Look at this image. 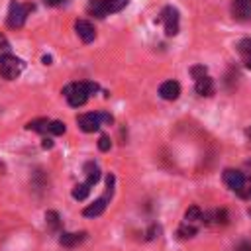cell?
Instances as JSON below:
<instances>
[{
	"label": "cell",
	"mask_w": 251,
	"mask_h": 251,
	"mask_svg": "<svg viewBox=\"0 0 251 251\" xmlns=\"http://www.w3.org/2000/svg\"><path fill=\"white\" fill-rule=\"evenodd\" d=\"M235 251H251V243L249 241H243V243H239L235 247Z\"/></svg>",
	"instance_id": "obj_29"
},
{
	"label": "cell",
	"mask_w": 251,
	"mask_h": 251,
	"mask_svg": "<svg viewBox=\"0 0 251 251\" xmlns=\"http://www.w3.org/2000/svg\"><path fill=\"white\" fill-rule=\"evenodd\" d=\"M24 67H25L24 61L18 59V57H14V55H6V57L0 59V75L4 78H8V80L16 78L24 71Z\"/></svg>",
	"instance_id": "obj_3"
},
{
	"label": "cell",
	"mask_w": 251,
	"mask_h": 251,
	"mask_svg": "<svg viewBox=\"0 0 251 251\" xmlns=\"http://www.w3.org/2000/svg\"><path fill=\"white\" fill-rule=\"evenodd\" d=\"M43 147H45V149H51V147H53V141H51V139H43Z\"/></svg>",
	"instance_id": "obj_33"
},
{
	"label": "cell",
	"mask_w": 251,
	"mask_h": 251,
	"mask_svg": "<svg viewBox=\"0 0 251 251\" xmlns=\"http://www.w3.org/2000/svg\"><path fill=\"white\" fill-rule=\"evenodd\" d=\"M243 180H245L243 173H239V171H235V169H227V171L224 173V182H226V186H227L229 190H233V192H237V190L241 188Z\"/></svg>",
	"instance_id": "obj_8"
},
{
	"label": "cell",
	"mask_w": 251,
	"mask_h": 251,
	"mask_svg": "<svg viewBox=\"0 0 251 251\" xmlns=\"http://www.w3.org/2000/svg\"><path fill=\"white\" fill-rule=\"evenodd\" d=\"M75 29H76V35H78L84 43H90V41H94V37H96L94 25H92L90 22H86V20H78V22L75 24Z\"/></svg>",
	"instance_id": "obj_7"
},
{
	"label": "cell",
	"mask_w": 251,
	"mask_h": 251,
	"mask_svg": "<svg viewBox=\"0 0 251 251\" xmlns=\"http://www.w3.org/2000/svg\"><path fill=\"white\" fill-rule=\"evenodd\" d=\"M192 75H194V78H200V76L206 75V69H204V67H194V69H192Z\"/></svg>",
	"instance_id": "obj_28"
},
{
	"label": "cell",
	"mask_w": 251,
	"mask_h": 251,
	"mask_svg": "<svg viewBox=\"0 0 251 251\" xmlns=\"http://www.w3.org/2000/svg\"><path fill=\"white\" fill-rule=\"evenodd\" d=\"M192 235H196V226H192V224H182L180 227H178V237H182V239H186V237H192Z\"/></svg>",
	"instance_id": "obj_19"
},
{
	"label": "cell",
	"mask_w": 251,
	"mask_h": 251,
	"mask_svg": "<svg viewBox=\"0 0 251 251\" xmlns=\"http://www.w3.org/2000/svg\"><path fill=\"white\" fill-rule=\"evenodd\" d=\"M237 194H239L241 198H245V200H251V178H245V180H243V184H241V188L237 190Z\"/></svg>",
	"instance_id": "obj_22"
},
{
	"label": "cell",
	"mask_w": 251,
	"mask_h": 251,
	"mask_svg": "<svg viewBox=\"0 0 251 251\" xmlns=\"http://www.w3.org/2000/svg\"><path fill=\"white\" fill-rule=\"evenodd\" d=\"M214 218H216V224H227V212L222 208V210H216L214 212Z\"/></svg>",
	"instance_id": "obj_24"
},
{
	"label": "cell",
	"mask_w": 251,
	"mask_h": 251,
	"mask_svg": "<svg viewBox=\"0 0 251 251\" xmlns=\"http://www.w3.org/2000/svg\"><path fill=\"white\" fill-rule=\"evenodd\" d=\"M100 122H102V126H110L114 120H112V116H110V114H106V112H100Z\"/></svg>",
	"instance_id": "obj_27"
},
{
	"label": "cell",
	"mask_w": 251,
	"mask_h": 251,
	"mask_svg": "<svg viewBox=\"0 0 251 251\" xmlns=\"http://www.w3.org/2000/svg\"><path fill=\"white\" fill-rule=\"evenodd\" d=\"M127 2L129 0H102V6H104L106 16H110V14H116V12L124 10L127 6Z\"/></svg>",
	"instance_id": "obj_13"
},
{
	"label": "cell",
	"mask_w": 251,
	"mask_h": 251,
	"mask_svg": "<svg viewBox=\"0 0 251 251\" xmlns=\"http://www.w3.org/2000/svg\"><path fill=\"white\" fill-rule=\"evenodd\" d=\"M159 22L165 25V33L167 35H176L178 33V10L173 6L163 8Z\"/></svg>",
	"instance_id": "obj_4"
},
{
	"label": "cell",
	"mask_w": 251,
	"mask_h": 251,
	"mask_svg": "<svg viewBox=\"0 0 251 251\" xmlns=\"http://www.w3.org/2000/svg\"><path fill=\"white\" fill-rule=\"evenodd\" d=\"M43 63L45 65H51V57H43Z\"/></svg>",
	"instance_id": "obj_34"
},
{
	"label": "cell",
	"mask_w": 251,
	"mask_h": 251,
	"mask_svg": "<svg viewBox=\"0 0 251 251\" xmlns=\"http://www.w3.org/2000/svg\"><path fill=\"white\" fill-rule=\"evenodd\" d=\"M243 61H245V67H247V69H251V53L243 55Z\"/></svg>",
	"instance_id": "obj_32"
},
{
	"label": "cell",
	"mask_w": 251,
	"mask_h": 251,
	"mask_svg": "<svg viewBox=\"0 0 251 251\" xmlns=\"http://www.w3.org/2000/svg\"><path fill=\"white\" fill-rule=\"evenodd\" d=\"M33 10V6L31 4H20V2H12L10 4V12H8V25L12 27V29H18V27H22L24 24H25V18H27V14Z\"/></svg>",
	"instance_id": "obj_2"
},
{
	"label": "cell",
	"mask_w": 251,
	"mask_h": 251,
	"mask_svg": "<svg viewBox=\"0 0 251 251\" xmlns=\"http://www.w3.org/2000/svg\"><path fill=\"white\" fill-rule=\"evenodd\" d=\"M78 126H80V129L82 131H86V133H92V131H96L100 126H102V122H100V112H88V114H82V116H78Z\"/></svg>",
	"instance_id": "obj_5"
},
{
	"label": "cell",
	"mask_w": 251,
	"mask_h": 251,
	"mask_svg": "<svg viewBox=\"0 0 251 251\" xmlns=\"http://www.w3.org/2000/svg\"><path fill=\"white\" fill-rule=\"evenodd\" d=\"M6 55H10V41L6 39V35L0 33V59Z\"/></svg>",
	"instance_id": "obj_23"
},
{
	"label": "cell",
	"mask_w": 251,
	"mask_h": 251,
	"mask_svg": "<svg viewBox=\"0 0 251 251\" xmlns=\"http://www.w3.org/2000/svg\"><path fill=\"white\" fill-rule=\"evenodd\" d=\"M27 129H31V131H47V127H49V120L47 118H37V120H31L27 126H25Z\"/></svg>",
	"instance_id": "obj_17"
},
{
	"label": "cell",
	"mask_w": 251,
	"mask_h": 251,
	"mask_svg": "<svg viewBox=\"0 0 251 251\" xmlns=\"http://www.w3.org/2000/svg\"><path fill=\"white\" fill-rule=\"evenodd\" d=\"M237 49H239V53H241V55L251 53V39H243V41H239Z\"/></svg>",
	"instance_id": "obj_25"
},
{
	"label": "cell",
	"mask_w": 251,
	"mask_h": 251,
	"mask_svg": "<svg viewBox=\"0 0 251 251\" xmlns=\"http://www.w3.org/2000/svg\"><path fill=\"white\" fill-rule=\"evenodd\" d=\"M88 14L94 16V18H106V12H104V6H102V0H90L88 6H86Z\"/></svg>",
	"instance_id": "obj_16"
},
{
	"label": "cell",
	"mask_w": 251,
	"mask_h": 251,
	"mask_svg": "<svg viewBox=\"0 0 251 251\" xmlns=\"http://www.w3.org/2000/svg\"><path fill=\"white\" fill-rule=\"evenodd\" d=\"M106 204H108V198H106V196H102V198L94 200L90 206H86V208L82 210V214H84L86 218H96V216H100V214L106 210Z\"/></svg>",
	"instance_id": "obj_10"
},
{
	"label": "cell",
	"mask_w": 251,
	"mask_h": 251,
	"mask_svg": "<svg viewBox=\"0 0 251 251\" xmlns=\"http://www.w3.org/2000/svg\"><path fill=\"white\" fill-rule=\"evenodd\" d=\"M231 14L239 22L251 20V0H231Z\"/></svg>",
	"instance_id": "obj_6"
},
{
	"label": "cell",
	"mask_w": 251,
	"mask_h": 251,
	"mask_svg": "<svg viewBox=\"0 0 251 251\" xmlns=\"http://www.w3.org/2000/svg\"><path fill=\"white\" fill-rule=\"evenodd\" d=\"M96 90H98V86H96L94 82H73V84L65 86L63 94L67 96V100H69L71 106L78 108V106H82V104L88 100V96H90L92 92H96Z\"/></svg>",
	"instance_id": "obj_1"
},
{
	"label": "cell",
	"mask_w": 251,
	"mask_h": 251,
	"mask_svg": "<svg viewBox=\"0 0 251 251\" xmlns=\"http://www.w3.org/2000/svg\"><path fill=\"white\" fill-rule=\"evenodd\" d=\"M110 145H112V141H110V137H108V135H102V137L98 139V149H100V151H108V149H110Z\"/></svg>",
	"instance_id": "obj_26"
},
{
	"label": "cell",
	"mask_w": 251,
	"mask_h": 251,
	"mask_svg": "<svg viewBox=\"0 0 251 251\" xmlns=\"http://www.w3.org/2000/svg\"><path fill=\"white\" fill-rule=\"evenodd\" d=\"M159 94L163 100H176L180 94V84L176 80H167L159 86Z\"/></svg>",
	"instance_id": "obj_9"
},
{
	"label": "cell",
	"mask_w": 251,
	"mask_h": 251,
	"mask_svg": "<svg viewBox=\"0 0 251 251\" xmlns=\"http://www.w3.org/2000/svg\"><path fill=\"white\" fill-rule=\"evenodd\" d=\"M88 194H90V184H88V182L76 184V186L73 188V198H75V200H84Z\"/></svg>",
	"instance_id": "obj_18"
},
{
	"label": "cell",
	"mask_w": 251,
	"mask_h": 251,
	"mask_svg": "<svg viewBox=\"0 0 251 251\" xmlns=\"http://www.w3.org/2000/svg\"><path fill=\"white\" fill-rule=\"evenodd\" d=\"M47 131H49V133H53V135H61V133H65V124H63V122H59V120L49 122Z\"/></svg>",
	"instance_id": "obj_21"
},
{
	"label": "cell",
	"mask_w": 251,
	"mask_h": 251,
	"mask_svg": "<svg viewBox=\"0 0 251 251\" xmlns=\"http://www.w3.org/2000/svg\"><path fill=\"white\" fill-rule=\"evenodd\" d=\"M43 2H45L47 6H61L65 0H43Z\"/></svg>",
	"instance_id": "obj_31"
},
{
	"label": "cell",
	"mask_w": 251,
	"mask_h": 251,
	"mask_svg": "<svg viewBox=\"0 0 251 251\" xmlns=\"http://www.w3.org/2000/svg\"><path fill=\"white\" fill-rule=\"evenodd\" d=\"M155 233H159V227H157V226H153V227L149 229V235H147V239H155Z\"/></svg>",
	"instance_id": "obj_30"
},
{
	"label": "cell",
	"mask_w": 251,
	"mask_h": 251,
	"mask_svg": "<svg viewBox=\"0 0 251 251\" xmlns=\"http://www.w3.org/2000/svg\"><path fill=\"white\" fill-rule=\"evenodd\" d=\"M45 220H47V226L51 227V229H59V226H61V222H59V214L57 212H47L45 214Z\"/></svg>",
	"instance_id": "obj_20"
},
{
	"label": "cell",
	"mask_w": 251,
	"mask_h": 251,
	"mask_svg": "<svg viewBox=\"0 0 251 251\" xmlns=\"http://www.w3.org/2000/svg\"><path fill=\"white\" fill-rule=\"evenodd\" d=\"M202 210L198 208V206H190L186 212H184V222L186 224H192V226H196L198 222H202Z\"/></svg>",
	"instance_id": "obj_14"
},
{
	"label": "cell",
	"mask_w": 251,
	"mask_h": 251,
	"mask_svg": "<svg viewBox=\"0 0 251 251\" xmlns=\"http://www.w3.org/2000/svg\"><path fill=\"white\" fill-rule=\"evenodd\" d=\"M84 171H86V182H88L90 186H94V184L100 180V169H98L94 163H86Z\"/></svg>",
	"instance_id": "obj_15"
},
{
	"label": "cell",
	"mask_w": 251,
	"mask_h": 251,
	"mask_svg": "<svg viewBox=\"0 0 251 251\" xmlns=\"http://www.w3.org/2000/svg\"><path fill=\"white\" fill-rule=\"evenodd\" d=\"M84 237H86V233H84V231H80V233H71V231H65V233H61L59 243H61L63 247H75V245L82 243V241H84Z\"/></svg>",
	"instance_id": "obj_11"
},
{
	"label": "cell",
	"mask_w": 251,
	"mask_h": 251,
	"mask_svg": "<svg viewBox=\"0 0 251 251\" xmlns=\"http://www.w3.org/2000/svg\"><path fill=\"white\" fill-rule=\"evenodd\" d=\"M196 92L200 96H210L214 92V80L210 76H206V75L200 76V78H196Z\"/></svg>",
	"instance_id": "obj_12"
}]
</instances>
